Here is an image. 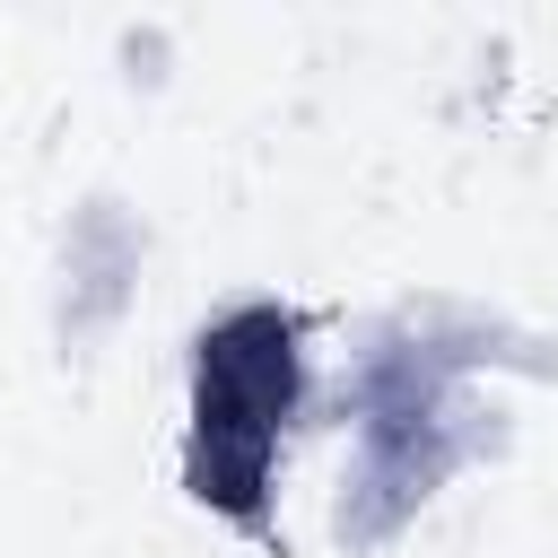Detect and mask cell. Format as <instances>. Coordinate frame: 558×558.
I'll return each instance as SVG.
<instances>
[{
  "mask_svg": "<svg viewBox=\"0 0 558 558\" xmlns=\"http://www.w3.org/2000/svg\"><path fill=\"white\" fill-rule=\"evenodd\" d=\"M323 410L349 427L340 480H331V549L340 558H375L392 549L471 462H497L514 445L506 392L488 384H453L401 323V305L366 314L323 384Z\"/></svg>",
  "mask_w": 558,
  "mask_h": 558,
  "instance_id": "obj_1",
  "label": "cell"
},
{
  "mask_svg": "<svg viewBox=\"0 0 558 558\" xmlns=\"http://www.w3.org/2000/svg\"><path fill=\"white\" fill-rule=\"evenodd\" d=\"M323 410L305 314L279 296H227L183 340V497L227 532L279 523L288 436Z\"/></svg>",
  "mask_w": 558,
  "mask_h": 558,
  "instance_id": "obj_2",
  "label": "cell"
},
{
  "mask_svg": "<svg viewBox=\"0 0 558 558\" xmlns=\"http://www.w3.org/2000/svg\"><path fill=\"white\" fill-rule=\"evenodd\" d=\"M148 209L113 183H87L61 227H52V270H44V314H52V349L61 357H96L113 349V331L140 314V279H148Z\"/></svg>",
  "mask_w": 558,
  "mask_h": 558,
  "instance_id": "obj_3",
  "label": "cell"
},
{
  "mask_svg": "<svg viewBox=\"0 0 558 558\" xmlns=\"http://www.w3.org/2000/svg\"><path fill=\"white\" fill-rule=\"evenodd\" d=\"M113 78H122L131 96H157V87L174 78V26H166V17H122V26H113Z\"/></svg>",
  "mask_w": 558,
  "mask_h": 558,
  "instance_id": "obj_4",
  "label": "cell"
}]
</instances>
